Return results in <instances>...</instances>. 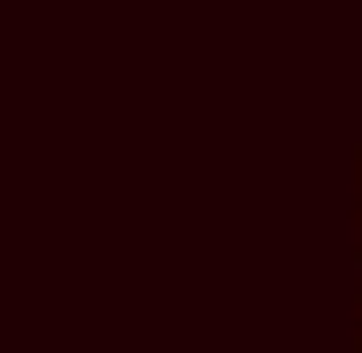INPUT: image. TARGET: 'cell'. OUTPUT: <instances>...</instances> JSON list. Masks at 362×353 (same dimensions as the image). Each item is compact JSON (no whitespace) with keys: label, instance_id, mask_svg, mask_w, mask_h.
Instances as JSON below:
<instances>
[{"label":"cell","instance_id":"obj_1","mask_svg":"<svg viewBox=\"0 0 362 353\" xmlns=\"http://www.w3.org/2000/svg\"><path fill=\"white\" fill-rule=\"evenodd\" d=\"M354 244H362V152H354Z\"/></svg>","mask_w":362,"mask_h":353},{"label":"cell","instance_id":"obj_2","mask_svg":"<svg viewBox=\"0 0 362 353\" xmlns=\"http://www.w3.org/2000/svg\"><path fill=\"white\" fill-rule=\"evenodd\" d=\"M354 353H362V286H354Z\"/></svg>","mask_w":362,"mask_h":353}]
</instances>
